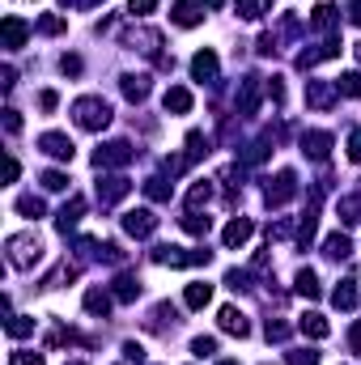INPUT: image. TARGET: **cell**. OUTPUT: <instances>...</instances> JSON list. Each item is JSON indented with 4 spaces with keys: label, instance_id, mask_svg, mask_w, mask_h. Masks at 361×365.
Wrapping results in <instances>:
<instances>
[{
    "label": "cell",
    "instance_id": "cell-1",
    "mask_svg": "<svg viewBox=\"0 0 361 365\" xmlns=\"http://www.w3.org/2000/svg\"><path fill=\"white\" fill-rule=\"evenodd\" d=\"M72 115H77V128H85V132H102L111 124V107L102 98H77Z\"/></svg>",
    "mask_w": 361,
    "mask_h": 365
},
{
    "label": "cell",
    "instance_id": "cell-2",
    "mask_svg": "<svg viewBox=\"0 0 361 365\" xmlns=\"http://www.w3.org/2000/svg\"><path fill=\"white\" fill-rule=\"evenodd\" d=\"M39 259H43V242L34 234H13L9 238V263L13 267H30Z\"/></svg>",
    "mask_w": 361,
    "mask_h": 365
},
{
    "label": "cell",
    "instance_id": "cell-3",
    "mask_svg": "<svg viewBox=\"0 0 361 365\" xmlns=\"http://www.w3.org/2000/svg\"><path fill=\"white\" fill-rule=\"evenodd\" d=\"M157 263H171V267H196V263H208L212 251H183V247H157L153 251Z\"/></svg>",
    "mask_w": 361,
    "mask_h": 365
},
{
    "label": "cell",
    "instance_id": "cell-4",
    "mask_svg": "<svg viewBox=\"0 0 361 365\" xmlns=\"http://www.w3.org/2000/svg\"><path fill=\"white\" fill-rule=\"evenodd\" d=\"M132 162V144L128 140H111V144H102L98 153H94V166H128Z\"/></svg>",
    "mask_w": 361,
    "mask_h": 365
},
{
    "label": "cell",
    "instance_id": "cell-5",
    "mask_svg": "<svg viewBox=\"0 0 361 365\" xmlns=\"http://www.w3.org/2000/svg\"><path fill=\"white\" fill-rule=\"evenodd\" d=\"M124 230H128L132 238H149V234L157 230V217H153L149 208H128V212H124Z\"/></svg>",
    "mask_w": 361,
    "mask_h": 365
},
{
    "label": "cell",
    "instance_id": "cell-6",
    "mask_svg": "<svg viewBox=\"0 0 361 365\" xmlns=\"http://www.w3.org/2000/svg\"><path fill=\"white\" fill-rule=\"evenodd\" d=\"M251 234H255V225H251V217H234V221L221 230V242L230 251H238V247H247L251 242Z\"/></svg>",
    "mask_w": 361,
    "mask_h": 365
},
{
    "label": "cell",
    "instance_id": "cell-7",
    "mask_svg": "<svg viewBox=\"0 0 361 365\" xmlns=\"http://www.w3.org/2000/svg\"><path fill=\"white\" fill-rule=\"evenodd\" d=\"M0 38H5V47L9 52H17V47H26V38H30V26L21 21L17 13H9L5 17V26H0Z\"/></svg>",
    "mask_w": 361,
    "mask_h": 365
},
{
    "label": "cell",
    "instance_id": "cell-8",
    "mask_svg": "<svg viewBox=\"0 0 361 365\" xmlns=\"http://www.w3.org/2000/svg\"><path fill=\"white\" fill-rule=\"evenodd\" d=\"M39 149H43L47 157H56V162H72V153H77V149H72V140H68L64 132H47V136L39 140Z\"/></svg>",
    "mask_w": 361,
    "mask_h": 365
},
{
    "label": "cell",
    "instance_id": "cell-9",
    "mask_svg": "<svg viewBox=\"0 0 361 365\" xmlns=\"http://www.w3.org/2000/svg\"><path fill=\"white\" fill-rule=\"evenodd\" d=\"M217 323H221V331H230V335H251V323H247V314L238 310V306H221V314H217Z\"/></svg>",
    "mask_w": 361,
    "mask_h": 365
},
{
    "label": "cell",
    "instance_id": "cell-10",
    "mask_svg": "<svg viewBox=\"0 0 361 365\" xmlns=\"http://www.w3.org/2000/svg\"><path fill=\"white\" fill-rule=\"evenodd\" d=\"M294 191H298L294 170H281V175H276V183H268V204H272V208H281L289 196H294Z\"/></svg>",
    "mask_w": 361,
    "mask_h": 365
},
{
    "label": "cell",
    "instance_id": "cell-11",
    "mask_svg": "<svg viewBox=\"0 0 361 365\" xmlns=\"http://www.w3.org/2000/svg\"><path fill=\"white\" fill-rule=\"evenodd\" d=\"M81 212H85V200L81 196H72L60 212H56V230L60 234H68V230H77V221H81Z\"/></svg>",
    "mask_w": 361,
    "mask_h": 365
},
{
    "label": "cell",
    "instance_id": "cell-12",
    "mask_svg": "<svg viewBox=\"0 0 361 365\" xmlns=\"http://www.w3.org/2000/svg\"><path fill=\"white\" fill-rule=\"evenodd\" d=\"M171 21H175V26H183V30H191V26H200V21H204V13L191 5V0H175Z\"/></svg>",
    "mask_w": 361,
    "mask_h": 365
},
{
    "label": "cell",
    "instance_id": "cell-13",
    "mask_svg": "<svg viewBox=\"0 0 361 365\" xmlns=\"http://www.w3.org/2000/svg\"><path fill=\"white\" fill-rule=\"evenodd\" d=\"M302 153L315 157V162H323V157L331 153V136H327V132H306V136H302Z\"/></svg>",
    "mask_w": 361,
    "mask_h": 365
},
{
    "label": "cell",
    "instance_id": "cell-14",
    "mask_svg": "<svg viewBox=\"0 0 361 365\" xmlns=\"http://www.w3.org/2000/svg\"><path fill=\"white\" fill-rule=\"evenodd\" d=\"M217 68H221V64H217V52H196V56H191V77H196V81H212Z\"/></svg>",
    "mask_w": 361,
    "mask_h": 365
},
{
    "label": "cell",
    "instance_id": "cell-15",
    "mask_svg": "<svg viewBox=\"0 0 361 365\" xmlns=\"http://www.w3.org/2000/svg\"><path fill=\"white\" fill-rule=\"evenodd\" d=\"M331 98H336V85H331V81H310V85H306V102H310V107L323 111V107H331Z\"/></svg>",
    "mask_w": 361,
    "mask_h": 365
},
{
    "label": "cell",
    "instance_id": "cell-16",
    "mask_svg": "<svg viewBox=\"0 0 361 365\" xmlns=\"http://www.w3.org/2000/svg\"><path fill=\"white\" fill-rule=\"evenodd\" d=\"M162 107H166V111H175V115H187V111H191V89L171 85V89H166V98H162Z\"/></svg>",
    "mask_w": 361,
    "mask_h": 365
},
{
    "label": "cell",
    "instance_id": "cell-17",
    "mask_svg": "<svg viewBox=\"0 0 361 365\" xmlns=\"http://www.w3.org/2000/svg\"><path fill=\"white\" fill-rule=\"evenodd\" d=\"M183 302H187V310H204V306L212 302V285H204V280H196V285H187V294H183Z\"/></svg>",
    "mask_w": 361,
    "mask_h": 365
},
{
    "label": "cell",
    "instance_id": "cell-18",
    "mask_svg": "<svg viewBox=\"0 0 361 365\" xmlns=\"http://www.w3.org/2000/svg\"><path fill=\"white\" fill-rule=\"evenodd\" d=\"M331 306L336 310H353L357 306V280H340L331 289Z\"/></svg>",
    "mask_w": 361,
    "mask_h": 365
},
{
    "label": "cell",
    "instance_id": "cell-19",
    "mask_svg": "<svg viewBox=\"0 0 361 365\" xmlns=\"http://www.w3.org/2000/svg\"><path fill=\"white\" fill-rule=\"evenodd\" d=\"M302 335H310V340H327L331 335V323L323 319V314H302Z\"/></svg>",
    "mask_w": 361,
    "mask_h": 365
},
{
    "label": "cell",
    "instance_id": "cell-20",
    "mask_svg": "<svg viewBox=\"0 0 361 365\" xmlns=\"http://www.w3.org/2000/svg\"><path fill=\"white\" fill-rule=\"evenodd\" d=\"M238 111H243V115H255V111H259V81H255V77L243 81V93H238Z\"/></svg>",
    "mask_w": 361,
    "mask_h": 365
},
{
    "label": "cell",
    "instance_id": "cell-21",
    "mask_svg": "<svg viewBox=\"0 0 361 365\" xmlns=\"http://www.w3.org/2000/svg\"><path fill=\"white\" fill-rule=\"evenodd\" d=\"M294 289H298V294H302V298H310V302H315V298L323 294V289H319V276H315V272H310V267H302V272H298V280H294Z\"/></svg>",
    "mask_w": 361,
    "mask_h": 365
},
{
    "label": "cell",
    "instance_id": "cell-22",
    "mask_svg": "<svg viewBox=\"0 0 361 365\" xmlns=\"http://www.w3.org/2000/svg\"><path fill=\"white\" fill-rule=\"evenodd\" d=\"M323 251H327V259L340 263V259H349V255H353V242H349L344 234H331V238L323 242Z\"/></svg>",
    "mask_w": 361,
    "mask_h": 365
},
{
    "label": "cell",
    "instance_id": "cell-23",
    "mask_svg": "<svg viewBox=\"0 0 361 365\" xmlns=\"http://www.w3.org/2000/svg\"><path fill=\"white\" fill-rule=\"evenodd\" d=\"M128 196V179H107V187L98 183V200L102 204H115V200H124Z\"/></svg>",
    "mask_w": 361,
    "mask_h": 365
},
{
    "label": "cell",
    "instance_id": "cell-24",
    "mask_svg": "<svg viewBox=\"0 0 361 365\" xmlns=\"http://www.w3.org/2000/svg\"><path fill=\"white\" fill-rule=\"evenodd\" d=\"M85 310L98 314V319H107V314H111V294H102V289H89V294H85Z\"/></svg>",
    "mask_w": 361,
    "mask_h": 365
},
{
    "label": "cell",
    "instance_id": "cell-25",
    "mask_svg": "<svg viewBox=\"0 0 361 365\" xmlns=\"http://www.w3.org/2000/svg\"><path fill=\"white\" fill-rule=\"evenodd\" d=\"M234 9H238V17H247V21H259L263 13L272 9V0H238Z\"/></svg>",
    "mask_w": 361,
    "mask_h": 365
},
{
    "label": "cell",
    "instance_id": "cell-26",
    "mask_svg": "<svg viewBox=\"0 0 361 365\" xmlns=\"http://www.w3.org/2000/svg\"><path fill=\"white\" fill-rule=\"evenodd\" d=\"M5 331H9L13 340H21V335L34 331V319H30V314H13V319H5Z\"/></svg>",
    "mask_w": 361,
    "mask_h": 365
},
{
    "label": "cell",
    "instance_id": "cell-27",
    "mask_svg": "<svg viewBox=\"0 0 361 365\" xmlns=\"http://www.w3.org/2000/svg\"><path fill=\"white\" fill-rule=\"evenodd\" d=\"M310 26H315V30H331V26H336V9L327 5V0H323V5H315V17H310Z\"/></svg>",
    "mask_w": 361,
    "mask_h": 365
},
{
    "label": "cell",
    "instance_id": "cell-28",
    "mask_svg": "<svg viewBox=\"0 0 361 365\" xmlns=\"http://www.w3.org/2000/svg\"><path fill=\"white\" fill-rule=\"evenodd\" d=\"M208 196H212V187L208 183H196L187 191V212H200V204H208Z\"/></svg>",
    "mask_w": 361,
    "mask_h": 365
},
{
    "label": "cell",
    "instance_id": "cell-29",
    "mask_svg": "<svg viewBox=\"0 0 361 365\" xmlns=\"http://www.w3.org/2000/svg\"><path fill=\"white\" fill-rule=\"evenodd\" d=\"M183 230L196 234V238H204V234L212 230V221H208V217H200V212H187V217H183Z\"/></svg>",
    "mask_w": 361,
    "mask_h": 365
},
{
    "label": "cell",
    "instance_id": "cell-30",
    "mask_svg": "<svg viewBox=\"0 0 361 365\" xmlns=\"http://www.w3.org/2000/svg\"><path fill=\"white\" fill-rule=\"evenodd\" d=\"M124 93L132 102H140L144 93H149V77H124Z\"/></svg>",
    "mask_w": 361,
    "mask_h": 365
},
{
    "label": "cell",
    "instance_id": "cell-31",
    "mask_svg": "<svg viewBox=\"0 0 361 365\" xmlns=\"http://www.w3.org/2000/svg\"><path fill=\"white\" fill-rule=\"evenodd\" d=\"M136 294H140V285H136L132 276H119V280H115V298H119V302H136Z\"/></svg>",
    "mask_w": 361,
    "mask_h": 365
},
{
    "label": "cell",
    "instance_id": "cell-32",
    "mask_svg": "<svg viewBox=\"0 0 361 365\" xmlns=\"http://www.w3.org/2000/svg\"><path fill=\"white\" fill-rule=\"evenodd\" d=\"M336 89L349 93V98H361V72H344V77L336 81Z\"/></svg>",
    "mask_w": 361,
    "mask_h": 365
},
{
    "label": "cell",
    "instance_id": "cell-33",
    "mask_svg": "<svg viewBox=\"0 0 361 365\" xmlns=\"http://www.w3.org/2000/svg\"><path fill=\"white\" fill-rule=\"evenodd\" d=\"M144 196L149 200H171V183L166 179H144Z\"/></svg>",
    "mask_w": 361,
    "mask_h": 365
},
{
    "label": "cell",
    "instance_id": "cell-34",
    "mask_svg": "<svg viewBox=\"0 0 361 365\" xmlns=\"http://www.w3.org/2000/svg\"><path fill=\"white\" fill-rule=\"evenodd\" d=\"M64 26H68V21H64V17H56V13L39 17V34H64Z\"/></svg>",
    "mask_w": 361,
    "mask_h": 365
},
{
    "label": "cell",
    "instance_id": "cell-35",
    "mask_svg": "<svg viewBox=\"0 0 361 365\" xmlns=\"http://www.w3.org/2000/svg\"><path fill=\"white\" fill-rule=\"evenodd\" d=\"M43 208H47V204H43L39 196H21V200H17V212H21V217H43Z\"/></svg>",
    "mask_w": 361,
    "mask_h": 365
},
{
    "label": "cell",
    "instance_id": "cell-36",
    "mask_svg": "<svg viewBox=\"0 0 361 365\" xmlns=\"http://www.w3.org/2000/svg\"><path fill=\"white\" fill-rule=\"evenodd\" d=\"M285 365H319V353L315 349H298V353H289Z\"/></svg>",
    "mask_w": 361,
    "mask_h": 365
},
{
    "label": "cell",
    "instance_id": "cell-37",
    "mask_svg": "<svg viewBox=\"0 0 361 365\" xmlns=\"http://www.w3.org/2000/svg\"><path fill=\"white\" fill-rule=\"evenodd\" d=\"M200 153H208V140H204L200 132H191V136H187V162H196Z\"/></svg>",
    "mask_w": 361,
    "mask_h": 365
},
{
    "label": "cell",
    "instance_id": "cell-38",
    "mask_svg": "<svg viewBox=\"0 0 361 365\" xmlns=\"http://www.w3.org/2000/svg\"><path fill=\"white\" fill-rule=\"evenodd\" d=\"M340 221L344 225H357L361 221V204L357 200H340Z\"/></svg>",
    "mask_w": 361,
    "mask_h": 365
},
{
    "label": "cell",
    "instance_id": "cell-39",
    "mask_svg": "<svg viewBox=\"0 0 361 365\" xmlns=\"http://www.w3.org/2000/svg\"><path fill=\"white\" fill-rule=\"evenodd\" d=\"M191 353H196V357H212L217 353V340L212 335H196V340H191Z\"/></svg>",
    "mask_w": 361,
    "mask_h": 365
},
{
    "label": "cell",
    "instance_id": "cell-40",
    "mask_svg": "<svg viewBox=\"0 0 361 365\" xmlns=\"http://www.w3.org/2000/svg\"><path fill=\"white\" fill-rule=\"evenodd\" d=\"M153 9H157V0H128V13L132 17H149Z\"/></svg>",
    "mask_w": 361,
    "mask_h": 365
},
{
    "label": "cell",
    "instance_id": "cell-41",
    "mask_svg": "<svg viewBox=\"0 0 361 365\" xmlns=\"http://www.w3.org/2000/svg\"><path fill=\"white\" fill-rule=\"evenodd\" d=\"M43 187H47V191H64V187H68V179L60 175V170H47V175H43Z\"/></svg>",
    "mask_w": 361,
    "mask_h": 365
},
{
    "label": "cell",
    "instance_id": "cell-42",
    "mask_svg": "<svg viewBox=\"0 0 361 365\" xmlns=\"http://www.w3.org/2000/svg\"><path fill=\"white\" fill-rule=\"evenodd\" d=\"M9 365H47V361H43V353H13Z\"/></svg>",
    "mask_w": 361,
    "mask_h": 365
},
{
    "label": "cell",
    "instance_id": "cell-43",
    "mask_svg": "<svg viewBox=\"0 0 361 365\" xmlns=\"http://www.w3.org/2000/svg\"><path fill=\"white\" fill-rule=\"evenodd\" d=\"M39 107H43V111H56V107H60V93H56V89H43V93H39Z\"/></svg>",
    "mask_w": 361,
    "mask_h": 365
},
{
    "label": "cell",
    "instance_id": "cell-44",
    "mask_svg": "<svg viewBox=\"0 0 361 365\" xmlns=\"http://www.w3.org/2000/svg\"><path fill=\"white\" fill-rule=\"evenodd\" d=\"M349 157L361 166V128H357V132H349Z\"/></svg>",
    "mask_w": 361,
    "mask_h": 365
},
{
    "label": "cell",
    "instance_id": "cell-45",
    "mask_svg": "<svg viewBox=\"0 0 361 365\" xmlns=\"http://www.w3.org/2000/svg\"><path fill=\"white\" fill-rule=\"evenodd\" d=\"M268 93H272V102H285V85H281V77L268 81Z\"/></svg>",
    "mask_w": 361,
    "mask_h": 365
},
{
    "label": "cell",
    "instance_id": "cell-46",
    "mask_svg": "<svg viewBox=\"0 0 361 365\" xmlns=\"http://www.w3.org/2000/svg\"><path fill=\"white\" fill-rule=\"evenodd\" d=\"M124 357H128V361H136V365H140V361H144V349H140V344H124Z\"/></svg>",
    "mask_w": 361,
    "mask_h": 365
},
{
    "label": "cell",
    "instance_id": "cell-47",
    "mask_svg": "<svg viewBox=\"0 0 361 365\" xmlns=\"http://www.w3.org/2000/svg\"><path fill=\"white\" fill-rule=\"evenodd\" d=\"M5 128H9V132H21V115H17V111H5Z\"/></svg>",
    "mask_w": 361,
    "mask_h": 365
},
{
    "label": "cell",
    "instance_id": "cell-48",
    "mask_svg": "<svg viewBox=\"0 0 361 365\" xmlns=\"http://www.w3.org/2000/svg\"><path fill=\"white\" fill-rule=\"evenodd\" d=\"M17 175H21V166H17V157H9V162H5V179L17 183Z\"/></svg>",
    "mask_w": 361,
    "mask_h": 365
},
{
    "label": "cell",
    "instance_id": "cell-49",
    "mask_svg": "<svg viewBox=\"0 0 361 365\" xmlns=\"http://www.w3.org/2000/svg\"><path fill=\"white\" fill-rule=\"evenodd\" d=\"M349 344H353V353H361V319H357L353 331H349Z\"/></svg>",
    "mask_w": 361,
    "mask_h": 365
},
{
    "label": "cell",
    "instance_id": "cell-50",
    "mask_svg": "<svg viewBox=\"0 0 361 365\" xmlns=\"http://www.w3.org/2000/svg\"><path fill=\"white\" fill-rule=\"evenodd\" d=\"M285 335H289L285 323H268V340H285Z\"/></svg>",
    "mask_w": 361,
    "mask_h": 365
},
{
    "label": "cell",
    "instance_id": "cell-51",
    "mask_svg": "<svg viewBox=\"0 0 361 365\" xmlns=\"http://www.w3.org/2000/svg\"><path fill=\"white\" fill-rule=\"evenodd\" d=\"M60 68H64V72H81V60H77V56H64Z\"/></svg>",
    "mask_w": 361,
    "mask_h": 365
},
{
    "label": "cell",
    "instance_id": "cell-52",
    "mask_svg": "<svg viewBox=\"0 0 361 365\" xmlns=\"http://www.w3.org/2000/svg\"><path fill=\"white\" fill-rule=\"evenodd\" d=\"M349 21H353V26H361V0H353V5H349Z\"/></svg>",
    "mask_w": 361,
    "mask_h": 365
},
{
    "label": "cell",
    "instance_id": "cell-53",
    "mask_svg": "<svg viewBox=\"0 0 361 365\" xmlns=\"http://www.w3.org/2000/svg\"><path fill=\"white\" fill-rule=\"evenodd\" d=\"M64 5H98V0H64Z\"/></svg>",
    "mask_w": 361,
    "mask_h": 365
},
{
    "label": "cell",
    "instance_id": "cell-54",
    "mask_svg": "<svg viewBox=\"0 0 361 365\" xmlns=\"http://www.w3.org/2000/svg\"><path fill=\"white\" fill-rule=\"evenodd\" d=\"M204 5H208V9H221V5H226V0H204Z\"/></svg>",
    "mask_w": 361,
    "mask_h": 365
},
{
    "label": "cell",
    "instance_id": "cell-55",
    "mask_svg": "<svg viewBox=\"0 0 361 365\" xmlns=\"http://www.w3.org/2000/svg\"><path fill=\"white\" fill-rule=\"evenodd\" d=\"M353 56H357V60H361V43H353Z\"/></svg>",
    "mask_w": 361,
    "mask_h": 365
},
{
    "label": "cell",
    "instance_id": "cell-56",
    "mask_svg": "<svg viewBox=\"0 0 361 365\" xmlns=\"http://www.w3.org/2000/svg\"><path fill=\"white\" fill-rule=\"evenodd\" d=\"M68 365H85V361H68Z\"/></svg>",
    "mask_w": 361,
    "mask_h": 365
},
{
    "label": "cell",
    "instance_id": "cell-57",
    "mask_svg": "<svg viewBox=\"0 0 361 365\" xmlns=\"http://www.w3.org/2000/svg\"><path fill=\"white\" fill-rule=\"evenodd\" d=\"M221 365H238V361H221Z\"/></svg>",
    "mask_w": 361,
    "mask_h": 365
}]
</instances>
